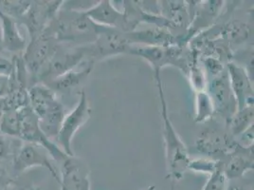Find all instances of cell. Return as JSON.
<instances>
[{
    "instance_id": "obj_24",
    "label": "cell",
    "mask_w": 254,
    "mask_h": 190,
    "mask_svg": "<svg viewBox=\"0 0 254 190\" xmlns=\"http://www.w3.org/2000/svg\"><path fill=\"white\" fill-rule=\"evenodd\" d=\"M20 127V109H4L0 116V131L2 134L17 138Z\"/></svg>"
},
{
    "instance_id": "obj_12",
    "label": "cell",
    "mask_w": 254,
    "mask_h": 190,
    "mask_svg": "<svg viewBox=\"0 0 254 190\" xmlns=\"http://www.w3.org/2000/svg\"><path fill=\"white\" fill-rule=\"evenodd\" d=\"M233 136L229 131L218 127L205 129L195 141V149L209 157H219L218 161L236 147Z\"/></svg>"
},
{
    "instance_id": "obj_11",
    "label": "cell",
    "mask_w": 254,
    "mask_h": 190,
    "mask_svg": "<svg viewBox=\"0 0 254 190\" xmlns=\"http://www.w3.org/2000/svg\"><path fill=\"white\" fill-rule=\"evenodd\" d=\"M63 4L64 1H32L29 10L20 19L27 28L31 39L42 34Z\"/></svg>"
},
{
    "instance_id": "obj_30",
    "label": "cell",
    "mask_w": 254,
    "mask_h": 190,
    "mask_svg": "<svg viewBox=\"0 0 254 190\" xmlns=\"http://www.w3.org/2000/svg\"><path fill=\"white\" fill-rule=\"evenodd\" d=\"M204 65L206 68V76L208 78V76L212 79L213 77L222 74L225 70L224 64H223L222 60L215 58V57H205L204 59Z\"/></svg>"
},
{
    "instance_id": "obj_2",
    "label": "cell",
    "mask_w": 254,
    "mask_h": 190,
    "mask_svg": "<svg viewBox=\"0 0 254 190\" xmlns=\"http://www.w3.org/2000/svg\"><path fill=\"white\" fill-rule=\"evenodd\" d=\"M155 77L157 80L158 90H159V99H160V113L163 120V137L165 143L166 151V165L168 175L167 178L173 182V185L182 179L184 173L188 170L190 159L188 154L187 148L181 141L179 134L177 133L175 127L173 126L169 114L166 99L164 96V92L162 88L161 77L159 73H155Z\"/></svg>"
},
{
    "instance_id": "obj_16",
    "label": "cell",
    "mask_w": 254,
    "mask_h": 190,
    "mask_svg": "<svg viewBox=\"0 0 254 190\" xmlns=\"http://www.w3.org/2000/svg\"><path fill=\"white\" fill-rule=\"evenodd\" d=\"M59 184L60 190H90L89 169L85 162L75 156L65 159Z\"/></svg>"
},
{
    "instance_id": "obj_36",
    "label": "cell",
    "mask_w": 254,
    "mask_h": 190,
    "mask_svg": "<svg viewBox=\"0 0 254 190\" xmlns=\"http://www.w3.org/2000/svg\"><path fill=\"white\" fill-rule=\"evenodd\" d=\"M155 189H156L155 186H151V187H149L148 189L146 190H155Z\"/></svg>"
},
{
    "instance_id": "obj_23",
    "label": "cell",
    "mask_w": 254,
    "mask_h": 190,
    "mask_svg": "<svg viewBox=\"0 0 254 190\" xmlns=\"http://www.w3.org/2000/svg\"><path fill=\"white\" fill-rule=\"evenodd\" d=\"M252 30L249 25L239 20L228 22L221 28V37L229 44H241L251 36Z\"/></svg>"
},
{
    "instance_id": "obj_33",
    "label": "cell",
    "mask_w": 254,
    "mask_h": 190,
    "mask_svg": "<svg viewBox=\"0 0 254 190\" xmlns=\"http://www.w3.org/2000/svg\"><path fill=\"white\" fill-rule=\"evenodd\" d=\"M14 183V180L11 178L6 169L0 167V190H4L9 186Z\"/></svg>"
},
{
    "instance_id": "obj_28",
    "label": "cell",
    "mask_w": 254,
    "mask_h": 190,
    "mask_svg": "<svg viewBox=\"0 0 254 190\" xmlns=\"http://www.w3.org/2000/svg\"><path fill=\"white\" fill-rule=\"evenodd\" d=\"M219 167H220V161L200 159V160H193V161L190 160L188 169H191L196 172L209 173L211 175L212 172H214Z\"/></svg>"
},
{
    "instance_id": "obj_4",
    "label": "cell",
    "mask_w": 254,
    "mask_h": 190,
    "mask_svg": "<svg viewBox=\"0 0 254 190\" xmlns=\"http://www.w3.org/2000/svg\"><path fill=\"white\" fill-rule=\"evenodd\" d=\"M128 53L138 55L148 62L155 73H160L165 66H174L183 73L188 74L190 60L184 56L183 47L179 45L159 47V46H141L131 44Z\"/></svg>"
},
{
    "instance_id": "obj_13",
    "label": "cell",
    "mask_w": 254,
    "mask_h": 190,
    "mask_svg": "<svg viewBox=\"0 0 254 190\" xmlns=\"http://www.w3.org/2000/svg\"><path fill=\"white\" fill-rule=\"evenodd\" d=\"M131 43L128 41L125 32L116 29L106 28L95 42L87 45L88 57L94 62L95 59L106 58L120 53H128Z\"/></svg>"
},
{
    "instance_id": "obj_35",
    "label": "cell",
    "mask_w": 254,
    "mask_h": 190,
    "mask_svg": "<svg viewBox=\"0 0 254 190\" xmlns=\"http://www.w3.org/2000/svg\"><path fill=\"white\" fill-rule=\"evenodd\" d=\"M4 190H38L35 189H30V188H22V187H17L14 185V183H12L11 186H9L8 188H6Z\"/></svg>"
},
{
    "instance_id": "obj_9",
    "label": "cell",
    "mask_w": 254,
    "mask_h": 190,
    "mask_svg": "<svg viewBox=\"0 0 254 190\" xmlns=\"http://www.w3.org/2000/svg\"><path fill=\"white\" fill-rule=\"evenodd\" d=\"M206 89L212 99L214 114L223 117L228 122L237 110V105L230 85L227 69L224 70L222 74L210 79Z\"/></svg>"
},
{
    "instance_id": "obj_20",
    "label": "cell",
    "mask_w": 254,
    "mask_h": 190,
    "mask_svg": "<svg viewBox=\"0 0 254 190\" xmlns=\"http://www.w3.org/2000/svg\"><path fill=\"white\" fill-rule=\"evenodd\" d=\"M94 62L87 61L86 66L80 71H70L46 84L55 94H69L77 87L81 86L87 79L93 69Z\"/></svg>"
},
{
    "instance_id": "obj_6",
    "label": "cell",
    "mask_w": 254,
    "mask_h": 190,
    "mask_svg": "<svg viewBox=\"0 0 254 190\" xmlns=\"http://www.w3.org/2000/svg\"><path fill=\"white\" fill-rule=\"evenodd\" d=\"M88 57L87 46H78L63 50L58 47L51 60L38 74L35 84H48L60 75L74 70L85 58Z\"/></svg>"
},
{
    "instance_id": "obj_25",
    "label": "cell",
    "mask_w": 254,
    "mask_h": 190,
    "mask_svg": "<svg viewBox=\"0 0 254 190\" xmlns=\"http://www.w3.org/2000/svg\"><path fill=\"white\" fill-rule=\"evenodd\" d=\"M32 1H17V0H1L0 12L11 18L20 20L24 14L29 10Z\"/></svg>"
},
{
    "instance_id": "obj_31",
    "label": "cell",
    "mask_w": 254,
    "mask_h": 190,
    "mask_svg": "<svg viewBox=\"0 0 254 190\" xmlns=\"http://www.w3.org/2000/svg\"><path fill=\"white\" fill-rule=\"evenodd\" d=\"M18 85L13 74H11V76L0 75V99L7 97L10 95L12 89Z\"/></svg>"
},
{
    "instance_id": "obj_8",
    "label": "cell",
    "mask_w": 254,
    "mask_h": 190,
    "mask_svg": "<svg viewBox=\"0 0 254 190\" xmlns=\"http://www.w3.org/2000/svg\"><path fill=\"white\" fill-rule=\"evenodd\" d=\"M91 115V109L88 106L87 97L85 91L80 94V101L75 106L74 109L65 115L60 130L57 135V143L59 148L68 156H74L71 149V140L74 137L76 132L85 125Z\"/></svg>"
},
{
    "instance_id": "obj_10",
    "label": "cell",
    "mask_w": 254,
    "mask_h": 190,
    "mask_svg": "<svg viewBox=\"0 0 254 190\" xmlns=\"http://www.w3.org/2000/svg\"><path fill=\"white\" fill-rule=\"evenodd\" d=\"M52 159L50 153L41 146L32 143H22L21 147L18 148L12 157V168L17 173H21L27 169L36 167L45 168L59 183L60 176L58 174V170L51 161Z\"/></svg>"
},
{
    "instance_id": "obj_5",
    "label": "cell",
    "mask_w": 254,
    "mask_h": 190,
    "mask_svg": "<svg viewBox=\"0 0 254 190\" xmlns=\"http://www.w3.org/2000/svg\"><path fill=\"white\" fill-rule=\"evenodd\" d=\"M18 139L25 143H32L41 146L55 161L64 162L68 157L57 144L53 143L43 132L39 126L38 118L32 111L30 105L20 109V127Z\"/></svg>"
},
{
    "instance_id": "obj_21",
    "label": "cell",
    "mask_w": 254,
    "mask_h": 190,
    "mask_svg": "<svg viewBox=\"0 0 254 190\" xmlns=\"http://www.w3.org/2000/svg\"><path fill=\"white\" fill-rule=\"evenodd\" d=\"M159 11L162 17L172 22L180 30L187 32L191 20L185 2L162 1L161 4H159Z\"/></svg>"
},
{
    "instance_id": "obj_27",
    "label": "cell",
    "mask_w": 254,
    "mask_h": 190,
    "mask_svg": "<svg viewBox=\"0 0 254 190\" xmlns=\"http://www.w3.org/2000/svg\"><path fill=\"white\" fill-rule=\"evenodd\" d=\"M21 140L11 137L5 134H0V163L14 156L18 148L21 147Z\"/></svg>"
},
{
    "instance_id": "obj_32",
    "label": "cell",
    "mask_w": 254,
    "mask_h": 190,
    "mask_svg": "<svg viewBox=\"0 0 254 190\" xmlns=\"http://www.w3.org/2000/svg\"><path fill=\"white\" fill-rule=\"evenodd\" d=\"M14 70L13 60H10L0 55V75L11 76Z\"/></svg>"
},
{
    "instance_id": "obj_14",
    "label": "cell",
    "mask_w": 254,
    "mask_h": 190,
    "mask_svg": "<svg viewBox=\"0 0 254 190\" xmlns=\"http://www.w3.org/2000/svg\"><path fill=\"white\" fill-rule=\"evenodd\" d=\"M221 170L228 181L242 179L246 172L254 169V145L242 146L237 143L221 160Z\"/></svg>"
},
{
    "instance_id": "obj_3",
    "label": "cell",
    "mask_w": 254,
    "mask_h": 190,
    "mask_svg": "<svg viewBox=\"0 0 254 190\" xmlns=\"http://www.w3.org/2000/svg\"><path fill=\"white\" fill-rule=\"evenodd\" d=\"M28 95L43 132L51 140L57 137L65 113L56 94L46 85L37 83L28 88Z\"/></svg>"
},
{
    "instance_id": "obj_17",
    "label": "cell",
    "mask_w": 254,
    "mask_h": 190,
    "mask_svg": "<svg viewBox=\"0 0 254 190\" xmlns=\"http://www.w3.org/2000/svg\"><path fill=\"white\" fill-rule=\"evenodd\" d=\"M85 14L96 24L128 32L127 19L124 12L118 11L111 1L103 0L85 11Z\"/></svg>"
},
{
    "instance_id": "obj_26",
    "label": "cell",
    "mask_w": 254,
    "mask_h": 190,
    "mask_svg": "<svg viewBox=\"0 0 254 190\" xmlns=\"http://www.w3.org/2000/svg\"><path fill=\"white\" fill-rule=\"evenodd\" d=\"M214 115L212 99L206 91L196 93V115L195 122L203 123Z\"/></svg>"
},
{
    "instance_id": "obj_34",
    "label": "cell",
    "mask_w": 254,
    "mask_h": 190,
    "mask_svg": "<svg viewBox=\"0 0 254 190\" xmlns=\"http://www.w3.org/2000/svg\"><path fill=\"white\" fill-rule=\"evenodd\" d=\"M225 190H250L247 187H245L244 185L241 184H237V183H232V184H227V187Z\"/></svg>"
},
{
    "instance_id": "obj_29",
    "label": "cell",
    "mask_w": 254,
    "mask_h": 190,
    "mask_svg": "<svg viewBox=\"0 0 254 190\" xmlns=\"http://www.w3.org/2000/svg\"><path fill=\"white\" fill-rule=\"evenodd\" d=\"M228 184V180L226 179L225 175L221 170V162L220 167L212 172L210 176V179L207 181L202 190H225Z\"/></svg>"
},
{
    "instance_id": "obj_19",
    "label": "cell",
    "mask_w": 254,
    "mask_h": 190,
    "mask_svg": "<svg viewBox=\"0 0 254 190\" xmlns=\"http://www.w3.org/2000/svg\"><path fill=\"white\" fill-rule=\"evenodd\" d=\"M1 44L5 51L11 53H23L27 47L18 21L0 12Z\"/></svg>"
},
{
    "instance_id": "obj_1",
    "label": "cell",
    "mask_w": 254,
    "mask_h": 190,
    "mask_svg": "<svg viewBox=\"0 0 254 190\" xmlns=\"http://www.w3.org/2000/svg\"><path fill=\"white\" fill-rule=\"evenodd\" d=\"M106 28L92 21L85 11L62 6L57 15L43 33L58 42H73L87 46L93 44Z\"/></svg>"
},
{
    "instance_id": "obj_22",
    "label": "cell",
    "mask_w": 254,
    "mask_h": 190,
    "mask_svg": "<svg viewBox=\"0 0 254 190\" xmlns=\"http://www.w3.org/2000/svg\"><path fill=\"white\" fill-rule=\"evenodd\" d=\"M230 134L235 137L246 133L254 125V106H247L243 109H237L231 119L227 122Z\"/></svg>"
},
{
    "instance_id": "obj_15",
    "label": "cell",
    "mask_w": 254,
    "mask_h": 190,
    "mask_svg": "<svg viewBox=\"0 0 254 190\" xmlns=\"http://www.w3.org/2000/svg\"><path fill=\"white\" fill-rule=\"evenodd\" d=\"M227 73L237 109L254 106V88L246 69L237 64L229 62L227 64Z\"/></svg>"
},
{
    "instance_id": "obj_7",
    "label": "cell",
    "mask_w": 254,
    "mask_h": 190,
    "mask_svg": "<svg viewBox=\"0 0 254 190\" xmlns=\"http://www.w3.org/2000/svg\"><path fill=\"white\" fill-rule=\"evenodd\" d=\"M58 43L52 36L42 33L32 38L27 44L21 57L31 79L36 80L38 74L58 49Z\"/></svg>"
},
{
    "instance_id": "obj_18",
    "label": "cell",
    "mask_w": 254,
    "mask_h": 190,
    "mask_svg": "<svg viewBox=\"0 0 254 190\" xmlns=\"http://www.w3.org/2000/svg\"><path fill=\"white\" fill-rule=\"evenodd\" d=\"M126 37L128 41L133 45H141V46H159L166 47L179 45L183 47L181 42L183 39L177 36L169 30L162 28H153L142 31H133V32H125Z\"/></svg>"
}]
</instances>
